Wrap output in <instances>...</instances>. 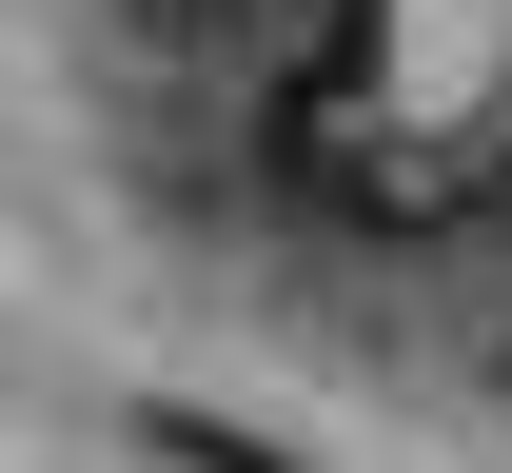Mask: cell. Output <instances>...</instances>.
<instances>
[{"label":"cell","mask_w":512,"mask_h":473,"mask_svg":"<svg viewBox=\"0 0 512 473\" xmlns=\"http://www.w3.org/2000/svg\"><path fill=\"white\" fill-rule=\"evenodd\" d=\"M119 40H138V60H256L276 0H119Z\"/></svg>","instance_id":"cell-1"}]
</instances>
